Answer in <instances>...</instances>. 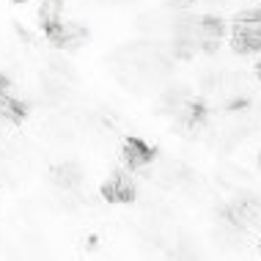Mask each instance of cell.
Segmentation results:
<instances>
[{"label":"cell","instance_id":"1","mask_svg":"<svg viewBox=\"0 0 261 261\" xmlns=\"http://www.w3.org/2000/svg\"><path fill=\"white\" fill-rule=\"evenodd\" d=\"M231 47L242 55H261V6L237 11L231 25Z\"/></svg>","mask_w":261,"mask_h":261},{"label":"cell","instance_id":"2","mask_svg":"<svg viewBox=\"0 0 261 261\" xmlns=\"http://www.w3.org/2000/svg\"><path fill=\"white\" fill-rule=\"evenodd\" d=\"M47 36H50V41L55 47H63V50H74V47H80L83 41H86V28H80L77 22H61L47 28Z\"/></svg>","mask_w":261,"mask_h":261},{"label":"cell","instance_id":"3","mask_svg":"<svg viewBox=\"0 0 261 261\" xmlns=\"http://www.w3.org/2000/svg\"><path fill=\"white\" fill-rule=\"evenodd\" d=\"M124 160L132 171H140V168H149L157 160V151L140 138H126L124 140Z\"/></svg>","mask_w":261,"mask_h":261},{"label":"cell","instance_id":"4","mask_svg":"<svg viewBox=\"0 0 261 261\" xmlns=\"http://www.w3.org/2000/svg\"><path fill=\"white\" fill-rule=\"evenodd\" d=\"M105 198L108 201H116V203H126L135 198V185H132V179L126 173H116L108 185L102 187Z\"/></svg>","mask_w":261,"mask_h":261},{"label":"cell","instance_id":"5","mask_svg":"<svg viewBox=\"0 0 261 261\" xmlns=\"http://www.w3.org/2000/svg\"><path fill=\"white\" fill-rule=\"evenodd\" d=\"M25 116V105L14 96V91H0V124L19 121Z\"/></svg>","mask_w":261,"mask_h":261},{"label":"cell","instance_id":"6","mask_svg":"<svg viewBox=\"0 0 261 261\" xmlns=\"http://www.w3.org/2000/svg\"><path fill=\"white\" fill-rule=\"evenodd\" d=\"M53 179H55V185L63 187L66 193H74L77 187H80V168L74 165V162H61L58 168H55V173H53Z\"/></svg>","mask_w":261,"mask_h":261},{"label":"cell","instance_id":"7","mask_svg":"<svg viewBox=\"0 0 261 261\" xmlns=\"http://www.w3.org/2000/svg\"><path fill=\"white\" fill-rule=\"evenodd\" d=\"M39 19H41V28H44V31L53 25H58L63 19V3L61 0H44L41 9H39Z\"/></svg>","mask_w":261,"mask_h":261},{"label":"cell","instance_id":"8","mask_svg":"<svg viewBox=\"0 0 261 261\" xmlns=\"http://www.w3.org/2000/svg\"><path fill=\"white\" fill-rule=\"evenodd\" d=\"M171 6H179V9H185V6H190V3H195V0H168Z\"/></svg>","mask_w":261,"mask_h":261},{"label":"cell","instance_id":"9","mask_svg":"<svg viewBox=\"0 0 261 261\" xmlns=\"http://www.w3.org/2000/svg\"><path fill=\"white\" fill-rule=\"evenodd\" d=\"M256 69H258V80H261V58H258V66Z\"/></svg>","mask_w":261,"mask_h":261},{"label":"cell","instance_id":"10","mask_svg":"<svg viewBox=\"0 0 261 261\" xmlns=\"http://www.w3.org/2000/svg\"><path fill=\"white\" fill-rule=\"evenodd\" d=\"M9 3H28V0H9Z\"/></svg>","mask_w":261,"mask_h":261}]
</instances>
